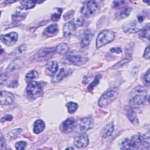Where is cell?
I'll return each mask as SVG.
<instances>
[{
    "label": "cell",
    "instance_id": "cell-1",
    "mask_svg": "<svg viewBox=\"0 0 150 150\" xmlns=\"http://www.w3.org/2000/svg\"><path fill=\"white\" fill-rule=\"evenodd\" d=\"M145 145H149V133L145 135H135L131 139L125 138L121 143V148L122 149H142Z\"/></svg>",
    "mask_w": 150,
    "mask_h": 150
},
{
    "label": "cell",
    "instance_id": "cell-2",
    "mask_svg": "<svg viewBox=\"0 0 150 150\" xmlns=\"http://www.w3.org/2000/svg\"><path fill=\"white\" fill-rule=\"evenodd\" d=\"M148 90L146 87L138 86L131 93L129 103L133 105H138L143 104L146 98Z\"/></svg>",
    "mask_w": 150,
    "mask_h": 150
},
{
    "label": "cell",
    "instance_id": "cell-3",
    "mask_svg": "<svg viewBox=\"0 0 150 150\" xmlns=\"http://www.w3.org/2000/svg\"><path fill=\"white\" fill-rule=\"evenodd\" d=\"M118 88L117 87H112L109 88L100 98L98 105L100 107L104 108L110 104L117 97Z\"/></svg>",
    "mask_w": 150,
    "mask_h": 150
},
{
    "label": "cell",
    "instance_id": "cell-4",
    "mask_svg": "<svg viewBox=\"0 0 150 150\" xmlns=\"http://www.w3.org/2000/svg\"><path fill=\"white\" fill-rule=\"evenodd\" d=\"M115 38L114 32L110 29L101 31L96 39V47L100 48L110 42H112Z\"/></svg>",
    "mask_w": 150,
    "mask_h": 150
},
{
    "label": "cell",
    "instance_id": "cell-5",
    "mask_svg": "<svg viewBox=\"0 0 150 150\" xmlns=\"http://www.w3.org/2000/svg\"><path fill=\"white\" fill-rule=\"evenodd\" d=\"M56 52V47H47L40 49L33 56V59L37 62L47 60L50 59Z\"/></svg>",
    "mask_w": 150,
    "mask_h": 150
},
{
    "label": "cell",
    "instance_id": "cell-6",
    "mask_svg": "<svg viewBox=\"0 0 150 150\" xmlns=\"http://www.w3.org/2000/svg\"><path fill=\"white\" fill-rule=\"evenodd\" d=\"M66 57L70 62L79 66L86 63L88 60L87 56L76 51L70 52L68 53Z\"/></svg>",
    "mask_w": 150,
    "mask_h": 150
},
{
    "label": "cell",
    "instance_id": "cell-7",
    "mask_svg": "<svg viewBox=\"0 0 150 150\" xmlns=\"http://www.w3.org/2000/svg\"><path fill=\"white\" fill-rule=\"evenodd\" d=\"M98 8V5L96 1H87L81 8V13L86 16H90L96 13Z\"/></svg>",
    "mask_w": 150,
    "mask_h": 150
},
{
    "label": "cell",
    "instance_id": "cell-8",
    "mask_svg": "<svg viewBox=\"0 0 150 150\" xmlns=\"http://www.w3.org/2000/svg\"><path fill=\"white\" fill-rule=\"evenodd\" d=\"M76 127L75 120L73 117H69L64 120L60 125V130L65 134H68L73 131Z\"/></svg>",
    "mask_w": 150,
    "mask_h": 150
},
{
    "label": "cell",
    "instance_id": "cell-9",
    "mask_svg": "<svg viewBox=\"0 0 150 150\" xmlns=\"http://www.w3.org/2000/svg\"><path fill=\"white\" fill-rule=\"evenodd\" d=\"M89 144V138L87 134L83 132L77 135L74 139V144L78 148L86 147Z\"/></svg>",
    "mask_w": 150,
    "mask_h": 150
},
{
    "label": "cell",
    "instance_id": "cell-10",
    "mask_svg": "<svg viewBox=\"0 0 150 150\" xmlns=\"http://www.w3.org/2000/svg\"><path fill=\"white\" fill-rule=\"evenodd\" d=\"M142 23L134 21L124 25L122 28L124 32L127 33H135L141 30L142 28Z\"/></svg>",
    "mask_w": 150,
    "mask_h": 150
},
{
    "label": "cell",
    "instance_id": "cell-11",
    "mask_svg": "<svg viewBox=\"0 0 150 150\" xmlns=\"http://www.w3.org/2000/svg\"><path fill=\"white\" fill-rule=\"evenodd\" d=\"M17 40L18 34L15 32H12L1 36V40L7 46H12L14 45Z\"/></svg>",
    "mask_w": 150,
    "mask_h": 150
},
{
    "label": "cell",
    "instance_id": "cell-12",
    "mask_svg": "<svg viewBox=\"0 0 150 150\" xmlns=\"http://www.w3.org/2000/svg\"><path fill=\"white\" fill-rule=\"evenodd\" d=\"M94 125L92 118L90 117H84L80 118L77 123V125L80 131H84L91 129Z\"/></svg>",
    "mask_w": 150,
    "mask_h": 150
},
{
    "label": "cell",
    "instance_id": "cell-13",
    "mask_svg": "<svg viewBox=\"0 0 150 150\" xmlns=\"http://www.w3.org/2000/svg\"><path fill=\"white\" fill-rule=\"evenodd\" d=\"M42 91V88L40 84L36 81L30 82L26 87V91L30 96H36L40 93Z\"/></svg>",
    "mask_w": 150,
    "mask_h": 150
},
{
    "label": "cell",
    "instance_id": "cell-14",
    "mask_svg": "<svg viewBox=\"0 0 150 150\" xmlns=\"http://www.w3.org/2000/svg\"><path fill=\"white\" fill-rule=\"evenodd\" d=\"M0 100L2 105H8L14 101V96L9 91H1Z\"/></svg>",
    "mask_w": 150,
    "mask_h": 150
},
{
    "label": "cell",
    "instance_id": "cell-15",
    "mask_svg": "<svg viewBox=\"0 0 150 150\" xmlns=\"http://www.w3.org/2000/svg\"><path fill=\"white\" fill-rule=\"evenodd\" d=\"M93 35V32L90 29L85 30L80 42V45L82 47H87L90 45Z\"/></svg>",
    "mask_w": 150,
    "mask_h": 150
},
{
    "label": "cell",
    "instance_id": "cell-16",
    "mask_svg": "<svg viewBox=\"0 0 150 150\" xmlns=\"http://www.w3.org/2000/svg\"><path fill=\"white\" fill-rule=\"evenodd\" d=\"M76 29V24L73 22H69L66 23L64 25L63 29V36L66 38L70 36L75 32Z\"/></svg>",
    "mask_w": 150,
    "mask_h": 150
},
{
    "label": "cell",
    "instance_id": "cell-17",
    "mask_svg": "<svg viewBox=\"0 0 150 150\" xmlns=\"http://www.w3.org/2000/svg\"><path fill=\"white\" fill-rule=\"evenodd\" d=\"M126 114L129 120L135 125H138V120L137 118L135 112L131 106H127L125 107Z\"/></svg>",
    "mask_w": 150,
    "mask_h": 150
},
{
    "label": "cell",
    "instance_id": "cell-18",
    "mask_svg": "<svg viewBox=\"0 0 150 150\" xmlns=\"http://www.w3.org/2000/svg\"><path fill=\"white\" fill-rule=\"evenodd\" d=\"M22 66V62L20 60H15L11 63V64L8 66L6 72L9 73H14L18 70L20 69V68Z\"/></svg>",
    "mask_w": 150,
    "mask_h": 150
},
{
    "label": "cell",
    "instance_id": "cell-19",
    "mask_svg": "<svg viewBox=\"0 0 150 150\" xmlns=\"http://www.w3.org/2000/svg\"><path fill=\"white\" fill-rule=\"evenodd\" d=\"M114 129V123L112 122H111L104 128L101 134L102 137L106 138L110 137L112 134Z\"/></svg>",
    "mask_w": 150,
    "mask_h": 150
},
{
    "label": "cell",
    "instance_id": "cell-20",
    "mask_svg": "<svg viewBox=\"0 0 150 150\" xmlns=\"http://www.w3.org/2000/svg\"><path fill=\"white\" fill-rule=\"evenodd\" d=\"M58 31V26L56 23H53L47 26L44 30L43 33L46 36H52L56 34Z\"/></svg>",
    "mask_w": 150,
    "mask_h": 150
},
{
    "label": "cell",
    "instance_id": "cell-21",
    "mask_svg": "<svg viewBox=\"0 0 150 150\" xmlns=\"http://www.w3.org/2000/svg\"><path fill=\"white\" fill-rule=\"evenodd\" d=\"M45 124L44 122L41 120H38L35 121L33 125V132L36 134H40L45 128Z\"/></svg>",
    "mask_w": 150,
    "mask_h": 150
},
{
    "label": "cell",
    "instance_id": "cell-22",
    "mask_svg": "<svg viewBox=\"0 0 150 150\" xmlns=\"http://www.w3.org/2000/svg\"><path fill=\"white\" fill-rule=\"evenodd\" d=\"M26 50V46L25 44H22L18 46L13 52V56L15 57H19L23 56Z\"/></svg>",
    "mask_w": 150,
    "mask_h": 150
},
{
    "label": "cell",
    "instance_id": "cell-23",
    "mask_svg": "<svg viewBox=\"0 0 150 150\" xmlns=\"http://www.w3.org/2000/svg\"><path fill=\"white\" fill-rule=\"evenodd\" d=\"M69 70L64 68H62L59 70V71L54 76L53 80L54 81H59L61 80H62L63 78H64L66 76H67L69 74Z\"/></svg>",
    "mask_w": 150,
    "mask_h": 150
},
{
    "label": "cell",
    "instance_id": "cell-24",
    "mask_svg": "<svg viewBox=\"0 0 150 150\" xmlns=\"http://www.w3.org/2000/svg\"><path fill=\"white\" fill-rule=\"evenodd\" d=\"M131 59H132V56H126V57L124 58L123 59H122L121 60H120V62L117 63L115 64L114 65V66L112 68L113 69H120V68L123 67L124 66H125V64H127V63H128L131 61Z\"/></svg>",
    "mask_w": 150,
    "mask_h": 150
},
{
    "label": "cell",
    "instance_id": "cell-25",
    "mask_svg": "<svg viewBox=\"0 0 150 150\" xmlns=\"http://www.w3.org/2000/svg\"><path fill=\"white\" fill-rule=\"evenodd\" d=\"M69 50V47L66 43H62L58 45L56 47V52L59 54H64L67 53Z\"/></svg>",
    "mask_w": 150,
    "mask_h": 150
},
{
    "label": "cell",
    "instance_id": "cell-26",
    "mask_svg": "<svg viewBox=\"0 0 150 150\" xmlns=\"http://www.w3.org/2000/svg\"><path fill=\"white\" fill-rule=\"evenodd\" d=\"M46 68L51 73H56L58 69V64L56 61L52 60L47 62L46 64Z\"/></svg>",
    "mask_w": 150,
    "mask_h": 150
},
{
    "label": "cell",
    "instance_id": "cell-27",
    "mask_svg": "<svg viewBox=\"0 0 150 150\" xmlns=\"http://www.w3.org/2000/svg\"><path fill=\"white\" fill-rule=\"evenodd\" d=\"M132 10V8L131 7H126L122 9V10L120 11L117 13V16L118 18L120 19H123L125 18L127 16H129L131 11Z\"/></svg>",
    "mask_w": 150,
    "mask_h": 150
},
{
    "label": "cell",
    "instance_id": "cell-28",
    "mask_svg": "<svg viewBox=\"0 0 150 150\" xmlns=\"http://www.w3.org/2000/svg\"><path fill=\"white\" fill-rule=\"evenodd\" d=\"M62 13V9L60 8H57L54 9V12L51 15V20L52 21L56 22L58 21L60 18L61 14Z\"/></svg>",
    "mask_w": 150,
    "mask_h": 150
},
{
    "label": "cell",
    "instance_id": "cell-29",
    "mask_svg": "<svg viewBox=\"0 0 150 150\" xmlns=\"http://www.w3.org/2000/svg\"><path fill=\"white\" fill-rule=\"evenodd\" d=\"M36 1H21V5L23 8L25 9H29L33 8L35 6Z\"/></svg>",
    "mask_w": 150,
    "mask_h": 150
},
{
    "label": "cell",
    "instance_id": "cell-30",
    "mask_svg": "<svg viewBox=\"0 0 150 150\" xmlns=\"http://www.w3.org/2000/svg\"><path fill=\"white\" fill-rule=\"evenodd\" d=\"M139 37L142 39H149V25L147 24L144 28H142L141 33H139Z\"/></svg>",
    "mask_w": 150,
    "mask_h": 150
},
{
    "label": "cell",
    "instance_id": "cell-31",
    "mask_svg": "<svg viewBox=\"0 0 150 150\" xmlns=\"http://www.w3.org/2000/svg\"><path fill=\"white\" fill-rule=\"evenodd\" d=\"M101 77V76L100 74H97L95 76L94 80L88 85L87 87L88 91H91L94 89V88L99 83Z\"/></svg>",
    "mask_w": 150,
    "mask_h": 150
},
{
    "label": "cell",
    "instance_id": "cell-32",
    "mask_svg": "<svg viewBox=\"0 0 150 150\" xmlns=\"http://www.w3.org/2000/svg\"><path fill=\"white\" fill-rule=\"evenodd\" d=\"M26 16L25 13H22L19 12H16L14 15H12V21L14 22L15 23L19 22L21 21L24 19Z\"/></svg>",
    "mask_w": 150,
    "mask_h": 150
},
{
    "label": "cell",
    "instance_id": "cell-33",
    "mask_svg": "<svg viewBox=\"0 0 150 150\" xmlns=\"http://www.w3.org/2000/svg\"><path fill=\"white\" fill-rule=\"evenodd\" d=\"M66 105L67 107L68 112L70 114L74 112L78 108V104L76 103H74L72 101L69 102L68 103L66 104Z\"/></svg>",
    "mask_w": 150,
    "mask_h": 150
},
{
    "label": "cell",
    "instance_id": "cell-34",
    "mask_svg": "<svg viewBox=\"0 0 150 150\" xmlns=\"http://www.w3.org/2000/svg\"><path fill=\"white\" fill-rule=\"evenodd\" d=\"M22 131V129L21 128H17V129L11 130V131H9L8 132V134L7 135V137L9 139H15V138L17 137L18 135Z\"/></svg>",
    "mask_w": 150,
    "mask_h": 150
},
{
    "label": "cell",
    "instance_id": "cell-35",
    "mask_svg": "<svg viewBox=\"0 0 150 150\" xmlns=\"http://www.w3.org/2000/svg\"><path fill=\"white\" fill-rule=\"evenodd\" d=\"M38 77V73L36 70H31L26 75V78L28 80L35 79Z\"/></svg>",
    "mask_w": 150,
    "mask_h": 150
},
{
    "label": "cell",
    "instance_id": "cell-36",
    "mask_svg": "<svg viewBox=\"0 0 150 150\" xmlns=\"http://www.w3.org/2000/svg\"><path fill=\"white\" fill-rule=\"evenodd\" d=\"M26 146V142L25 141H19L16 143L15 148L18 150L24 149Z\"/></svg>",
    "mask_w": 150,
    "mask_h": 150
},
{
    "label": "cell",
    "instance_id": "cell-37",
    "mask_svg": "<svg viewBox=\"0 0 150 150\" xmlns=\"http://www.w3.org/2000/svg\"><path fill=\"white\" fill-rule=\"evenodd\" d=\"M13 119V117L11 115L9 114H6L5 115H4V117H1V122H4L6 121H12Z\"/></svg>",
    "mask_w": 150,
    "mask_h": 150
},
{
    "label": "cell",
    "instance_id": "cell-38",
    "mask_svg": "<svg viewBox=\"0 0 150 150\" xmlns=\"http://www.w3.org/2000/svg\"><path fill=\"white\" fill-rule=\"evenodd\" d=\"M8 78V73L7 72H5L1 73V84H2L3 83L5 82Z\"/></svg>",
    "mask_w": 150,
    "mask_h": 150
},
{
    "label": "cell",
    "instance_id": "cell-39",
    "mask_svg": "<svg viewBox=\"0 0 150 150\" xmlns=\"http://www.w3.org/2000/svg\"><path fill=\"white\" fill-rule=\"evenodd\" d=\"M149 46H148L146 48H145V50L144 51V54H143V57L144 58H145V59H149Z\"/></svg>",
    "mask_w": 150,
    "mask_h": 150
},
{
    "label": "cell",
    "instance_id": "cell-40",
    "mask_svg": "<svg viewBox=\"0 0 150 150\" xmlns=\"http://www.w3.org/2000/svg\"><path fill=\"white\" fill-rule=\"evenodd\" d=\"M144 80L145 83H146L147 84H149V69L147 70V71L145 73L144 76Z\"/></svg>",
    "mask_w": 150,
    "mask_h": 150
},
{
    "label": "cell",
    "instance_id": "cell-41",
    "mask_svg": "<svg viewBox=\"0 0 150 150\" xmlns=\"http://www.w3.org/2000/svg\"><path fill=\"white\" fill-rule=\"evenodd\" d=\"M125 2L124 1H114L112 2V7L115 8L122 5Z\"/></svg>",
    "mask_w": 150,
    "mask_h": 150
},
{
    "label": "cell",
    "instance_id": "cell-42",
    "mask_svg": "<svg viewBox=\"0 0 150 150\" xmlns=\"http://www.w3.org/2000/svg\"><path fill=\"white\" fill-rule=\"evenodd\" d=\"M110 51L112 53H117V54H119V53H121L122 52V49L120 47H115L111 48Z\"/></svg>",
    "mask_w": 150,
    "mask_h": 150
},
{
    "label": "cell",
    "instance_id": "cell-43",
    "mask_svg": "<svg viewBox=\"0 0 150 150\" xmlns=\"http://www.w3.org/2000/svg\"><path fill=\"white\" fill-rule=\"evenodd\" d=\"M84 20L82 18H77V19L76 20V25H78V26H83L84 25Z\"/></svg>",
    "mask_w": 150,
    "mask_h": 150
},
{
    "label": "cell",
    "instance_id": "cell-44",
    "mask_svg": "<svg viewBox=\"0 0 150 150\" xmlns=\"http://www.w3.org/2000/svg\"><path fill=\"white\" fill-rule=\"evenodd\" d=\"M6 146V144L5 142V139L2 134H1V149H3Z\"/></svg>",
    "mask_w": 150,
    "mask_h": 150
},
{
    "label": "cell",
    "instance_id": "cell-45",
    "mask_svg": "<svg viewBox=\"0 0 150 150\" xmlns=\"http://www.w3.org/2000/svg\"><path fill=\"white\" fill-rule=\"evenodd\" d=\"M18 86V80H13L10 84L8 86L9 87H12V88H14V87H16Z\"/></svg>",
    "mask_w": 150,
    "mask_h": 150
},
{
    "label": "cell",
    "instance_id": "cell-46",
    "mask_svg": "<svg viewBox=\"0 0 150 150\" xmlns=\"http://www.w3.org/2000/svg\"><path fill=\"white\" fill-rule=\"evenodd\" d=\"M15 1H5V2H8V3H12V2H14Z\"/></svg>",
    "mask_w": 150,
    "mask_h": 150
},
{
    "label": "cell",
    "instance_id": "cell-47",
    "mask_svg": "<svg viewBox=\"0 0 150 150\" xmlns=\"http://www.w3.org/2000/svg\"><path fill=\"white\" fill-rule=\"evenodd\" d=\"M67 149H74V148H71V147H70V148H67Z\"/></svg>",
    "mask_w": 150,
    "mask_h": 150
}]
</instances>
